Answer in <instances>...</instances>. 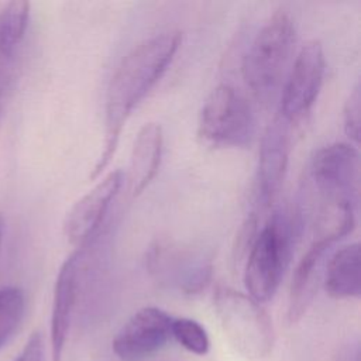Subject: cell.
<instances>
[{
	"mask_svg": "<svg viewBox=\"0 0 361 361\" xmlns=\"http://www.w3.org/2000/svg\"><path fill=\"white\" fill-rule=\"evenodd\" d=\"M180 39L179 31L171 30L155 34L135 45L116 68L106 93L103 151L90 175L92 179L109 165L127 118L164 75L180 45Z\"/></svg>",
	"mask_w": 361,
	"mask_h": 361,
	"instance_id": "obj_1",
	"label": "cell"
},
{
	"mask_svg": "<svg viewBox=\"0 0 361 361\" xmlns=\"http://www.w3.org/2000/svg\"><path fill=\"white\" fill-rule=\"evenodd\" d=\"M289 151L290 137L288 121L279 116L265 128L258 151L255 204L259 212L271 207L282 188Z\"/></svg>",
	"mask_w": 361,
	"mask_h": 361,
	"instance_id": "obj_10",
	"label": "cell"
},
{
	"mask_svg": "<svg viewBox=\"0 0 361 361\" xmlns=\"http://www.w3.org/2000/svg\"><path fill=\"white\" fill-rule=\"evenodd\" d=\"M324 52L319 41L306 42L298 52L281 92V117L288 123L302 117L314 103L324 78Z\"/></svg>",
	"mask_w": 361,
	"mask_h": 361,
	"instance_id": "obj_7",
	"label": "cell"
},
{
	"mask_svg": "<svg viewBox=\"0 0 361 361\" xmlns=\"http://www.w3.org/2000/svg\"><path fill=\"white\" fill-rule=\"evenodd\" d=\"M323 283L330 296L358 298L361 293L360 245L353 243L337 250L324 267Z\"/></svg>",
	"mask_w": 361,
	"mask_h": 361,
	"instance_id": "obj_15",
	"label": "cell"
},
{
	"mask_svg": "<svg viewBox=\"0 0 361 361\" xmlns=\"http://www.w3.org/2000/svg\"><path fill=\"white\" fill-rule=\"evenodd\" d=\"M147 267L158 283L185 295L202 292L212 278V259L202 251L173 243H158L148 252Z\"/></svg>",
	"mask_w": 361,
	"mask_h": 361,
	"instance_id": "obj_6",
	"label": "cell"
},
{
	"mask_svg": "<svg viewBox=\"0 0 361 361\" xmlns=\"http://www.w3.org/2000/svg\"><path fill=\"white\" fill-rule=\"evenodd\" d=\"M3 230H4V220L0 213V245H1V238H3Z\"/></svg>",
	"mask_w": 361,
	"mask_h": 361,
	"instance_id": "obj_21",
	"label": "cell"
},
{
	"mask_svg": "<svg viewBox=\"0 0 361 361\" xmlns=\"http://www.w3.org/2000/svg\"><path fill=\"white\" fill-rule=\"evenodd\" d=\"M172 317L155 306L134 313L116 334L111 347L123 361H144L159 351L171 336Z\"/></svg>",
	"mask_w": 361,
	"mask_h": 361,
	"instance_id": "obj_9",
	"label": "cell"
},
{
	"mask_svg": "<svg viewBox=\"0 0 361 361\" xmlns=\"http://www.w3.org/2000/svg\"><path fill=\"white\" fill-rule=\"evenodd\" d=\"M293 240V223L285 210H275L255 234L244 269V282L255 302L274 298L288 267Z\"/></svg>",
	"mask_w": 361,
	"mask_h": 361,
	"instance_id": "obj_3",
	"label": "cell"
},
{
	"mask_svg": "<svg viewBox=\"0 0 361 361\" xmlns=\"http://www.w3.org/2000/svg\"><path fill=\"white\" fill-rule=\"evenodd\" d=\"M171 336L175 337V340L185 347L188 351L204 355L209 351V336L204 330V327L189 317H178L172 319L171 323Z\"/></svg>",
	"mask_w": 361,
	"mask_h": 361,
	"instance_id": "obj_18",
	"label": "cell"
},
{
	"mask_svg": "<svg viewBox=\"0 0 361 361\" xmlns=\"http://www.w3.org/2000/svg\"><path fill=\"white\" fill-rule=\"evenodd\" d=\"M254 114L245 97L231 85L216 86L206 99L200 117V137L216 147H244L254 134Z\"/></svg>",
	"mask_w": 361,
	"mask_h": 361,
	"instance_id": "obj_5",
	"label": "cell"
},
{
	"mask_svg": "<svg viewBox=\"0 0 361 361\" xmlns=\"http://www.w3.org/2000/svg\"><path fill=\"white\" fill-rule=\"evenodd\" d=\"M293 47V20L286 11L279 10L255 34L243 58V78L258 99L268 100L276 93Z\"/></svg>",
	"mask_w": 361,
	"mask_h": 361,
	"instance_id": "obj_2",
	"label": "cell"
},
{
	"mask_svg": "<svg viewBox=\"0 0 361 361\" xmlns=\"http://www.w3.org/2000/svg\"><path fill=\"white\" fill-rule=\"evenodd\" d=\"M310 178L324 199H345L357 204L360 155L347 142L320 148L312 158Z\"/></svg>",
	"mask_w": 361,
	"mask_h": 361,
	"instance_id": "obj_8",
	"label": "cell"
},
{
	"mask_svg": "<svg viewBox=\"0 0 361 361\" xmlns=\"http://www.w3.org/2000/svg\"><path fill=\"white\" fill-rule=\"evenodd\" d=\"M121 183L123 173L113 171L71 207L63 223V231L71 244L82 248L90 243Z\"/></svg>",
	"mask_w": 361,
	"mask_h": 361,
	"instance_id": "obj_11",
	"label": "cell"
},
{
	"mask_svg": "<svg viewBox=\"0 0 361 361\" xmlns=\"http://www.w3.org/2000/svg\"><path fill=\"white\" fill-rule=\"evenodd\" d=\"M85 248H78L61 265L52 300L51 313V358L62 361L65 344L71 330V323L78 300L80 265Z\"/></svg>",
	"mask_w": 361,
	"mask_h": 361,
	"instance_id": "obj_12",
	"label": "cell"
},
{
	"mask_svg": "<svg viewBox=\"0 0 361 361\" xmlns=\"http://www.w3.org/2000/svg\"><path fill=\"white\" fill-rule=\"evenodd\" d=\"M333 244L324 240H313L307 251L296 265L292 276L288 322L296 323L310 307L324 274V258Z\"/></svg>",
	"mask_w": 361,
	"mask_h": 361,
	"instance_id": "obj_13",
	"label": "cell"
},
{
	"mask_svg": "<svg viewBox=\"0 0 361 361\" xmlns=\"http://www.w3.org/2000/svg\"><path fill=\"white\" fill-rule=\"evenodd\" d=\"M162 147V127L154 121L145 123L134 140L130 157L128 180L134 196L142 193L158 172Z\"/></svg>",
	"mask_w": 361,
	"mask_h": 361,
	"instance_id": "obj_14",
	"label": "cell"
},
{
	"mask_svg": "<svg viewBox=\"0 0 361 361\" xmlns=\"http://www.w3.org/2000/svg\"><path fill=\"white\" fill-rule=\"evenodd\" d=\"M30 4L14 0L0 10V78L11 79L17 49L25 35Z\"/></svg>",
	"mask_w": 361,
	"mask_h": 361,
	"instance_id": "obj_16",
	"label": "cell"
},
{
	"mask_svg": "<svg viewBox=\"0 0 361 361\" xmlns=\"http://www.w3.org/2000/svg\"><path fill=\"white\" fill-rule=\"evenodd\" d=\"M360 86L355 85L348 94L343 109L344 131L354 142H358L360 140Z\"/></svg>",
	"mask_w": 361,
	"mask_h": 361,
	"instance_id": "obj_19",
	"label": "cell"
},
{
	"mask_svg": "<svg viewBox=\"0 0 361 361\" xmlns=\"http://www.w3.org/2000/svg\"><path fill=\"white\" fill-rule=\"evenodd\" d=\"M25 314V295L18 286H0V348L17 333Z\"/></svg>",
	"mask_w": 361,
	"mask_h": 361,
	"instance_id": "obj_17",
	"label": "cell"
},
{
	"mask_svg": "<svg viewBox=\"0 0 361 361\" xmlns=\"http://www.w3.org/2000/svg\"><path fill=\"white\" fill-rule=\"evenodd\" d=\"M214 309L233 347L245 358L261 360L274 345V329L268 313L251 296L231 288H219Z\"/></svg>",
	"mask_w": 361,
	"mask_h": 361,
	"instance_id": "obj_4",
	"label": "cell"
},
{
	"mask_svg": "<svg viewBox=\"0 0 361 361\" xmlns=\"http://www.w3.org/2000/svg\"><path fill=\"white\" fill-rule=\"evenodd\" d=\"M13 361H45L44 338L39 331H34L24 344L20 354Z\"/></svg>",
	"mask_w": 361,
	"mask_h": 361,
	"instance_id": "obj_20",
	"label": "cell"
}]
</instances>
